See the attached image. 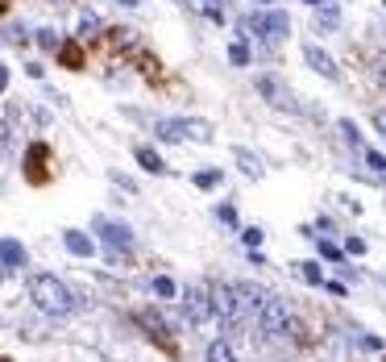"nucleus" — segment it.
Wrapping results in <instances>:
<instances>
[{"instance_id": "obj_1", "label": "nucleus", "mask_w": 386, "mask_h": 362, "mask_svg": "<svg viewBox=\"0 0 386 362\" xmlns=\"http://www.w3.org/2000/svg\"><path fill=\"white\" fill-rule=\"evenodd\" d=\"M237 300H241V320H254V329H262L266 337L291 333V313L274 292L254 287V283H237Z\"/></svg>"}, {"instance_id": "obj_2", "label": "nucleus", "mask_w": 386, "mask_h": 362, "mask_svg": "<svg viewBox=\"0 0 386 362\" xmlns=\"http://www.w3.org/2000/svg\"><path fill=\"white\" fill-rule=\"evenodd\" d=\"M30 300L42 308L46 317H71L75 313V296L63 279L54 275H30Z\"/></svg>"}, {"instance_id": "obj_3", "label": "nucleus", "mask_w": 386, "mask_h": 362, "mask_svg": "<svg viewBox=\"0 0 386 362\" xmlns=\"http://www.w3.org/2000/svg\"><path fill=\"white\" fill-rule=\"evenodd\" d=\"M21 175H25L30 187H46V183L54 180V150L46 142H30L25 163H21Z\"/></svg>"}, {"instance_id": "obj_4", "label": "nucleus", "mask_w": 386, "mask_h": 362, "mask_svg": "<svg viewBox=\"0 0 386 362\" xmlns=\"http://www.w3.org/2000/svg\"><path fill=\"white\" fill-rule=\"evenodd\" d=\"M154 134L162 137V142H183V137H191V142H212V125H208V121H187V117H167V121L154 125Z\"/></svg>"}, {"instance_id": "obj_5", "label": "nucleus", "mask_w": 386, "mask_h": 362, "mask_svg": "<svg viewBox=\"0 0 386 362\" xmlns=\"http://www.w3.org/2000/svg\"><path fill=\"white\" fill-rule=\"evenodd\" d=\"M245 30H254L257 38L266 46L283 42L287 34H291V21H287V13H274V8H266V13H254L250 21H245Z\"/></svg>"}, {"instance_id": "obj_6", "label": "nucleus", "mask_w": 386, "mask_h": 362, "mask_svg": "<svg viewBox=\"0 0 386 362\" xmlns=\"http://www.w3.org/2000/svg\"><path fill=\"white\" fill-rule=\"evenodd\" d=\"M137 325L146 329V337H150V342H154V346H158L167 358H179V342L171 337V325L158 317L154 308H141V313H137Z\"/></svg>"}, {"instance_id": "obj_7", "label": "nucleus", "mask_w": 386, "mask_h": 362, "mask_svg": "<svg viewBox=\"0 0 386 362\" xmlns=\"http://www.w3.org/2000/svg\"><path fill=\"white\" fill-rule=\"evenodd\" d=\"M208 292H212V313L229 329H237L241 325V300H237V283H208Z\"/></svg>"}, {"instance_id": "obj_8", "label": "nucleus", "mask_w": 386, "mask_h": 362, "mask_svg": "<svg viewBox=\"0 0 386 362\" xmlns=\"http://www.w3.org/2000/svg\"><path fill=\"white\" fill-rule=\"evenodd\" d=\"M183 313H187V320H195V325H208V320H216L208 283H191V287L183 292Z\"/></svg>"}, {"instance_id": "obj_9", "label": "nucleus", "mask_w": 386, "mask_h": 362, "mask_svg": "<svg viewBox=\"0 0 386 362\" xmlns=\"http://www.w3.org/2000/svg\"><path fill=\"white\" fill-rule=\"evenodd\" d=\"M303 58H307V67H311V71H320L324 80H341V67L333 63V54H324V50H320L316 42L303 46Z\"/></svg>"}, {"instance_id": "obj_10", "label": "nucleus", "mask_w": 386, "mask_h": 362, "mask_svg": "<svg viewBox=\"0 0 386 362\" xmlns=\"http://www.w3.org/2000/svg\"><path fill=\"white\" fill-rule=\"evenodd\" d=\"M58 67H67V71H84L87 67V46L75 42V38H67V42H58Z\"/></svg>"}, {"instance_id": "obj_11", "label": "nucleus", "mask_w": 386, "mask_h": 362, "mask_svg": "<svg viewBox=\"0 0 386 362\" xmlns=\"http://www.w3.org/2000/svg\"><path fill=\"white\" fill-rule=\"evenodd\" d=\"M129 58H133V67L141 71V80H146V84H162V63H158L150 50L133 46V50H129Z\"/></svg>"}, {"instance_id": "obj_12", "label": "nucleus", "mask_w": 386, "mask_h": 362, "mask_svg": "<svg viewBox=\"0 0 386 362\" xmlns=\"http://www.w3.org/2000/svg\"><path fill=\"white\" fill-rule=\"evenodd\" d=\"M96 229L104 233V242H108L112 250H129V246H133V229L121 225V221H96Z\"/></svg>"}, {"instance_id": "obj_13", "label": "nucleus", "mask_w": 386, "mask_h": 362, "mask_svg": "<svg viewBox=\"0 0 386 362\" xmlns=\"http://www.w3.org/2000/svg\"><path fill=\"white\" fill-rule=\"evenodd\" d=\"M63 246H67L75 258H91V254H96V242H91L87 233H79V229H67V233H63Z\"/></svg>"}, {"instance_id": "obj_14", "label": "nucleus", "mask_w": 386, "mask_h": 362, "mask_svg": "<svg viewBox=\"0 0 386 362\" xmlns=\"http://www.w3.org/2000/svg\"><path fill=\"white\" fill-rule=\"evenodd\" d=\"M254 88L262 92V96H266V100H270L274 108H283V104H287V88H283V84H278L274 75H257V80H254Z\"/></svg>"}, {"instance_id": "obj_15", "label": "nucleus", "mask_w": 386, "mask_h": 362, "mask_svg": "<svg viewBox=\"0 0 386 362\" xmlns=\"http://www.w3.org/2000/svg\"><path fill=\"white\" fill-rule=\"evenodd\" d=\"M0 267H4V271L25 267V246H21V242H13V237H4V242H0Z\"/></svg>"}, {"instance_id": "obj_16", "label": "nucleus", "mask_w": 386, "mask_h": 362, "mask_svg": "<svg viewBox=\"0 0 386 362\" xmlns=\"http://www.w3.org/2000/svg\"><path fill=\"white\" fill-rule=\"evenodd\" d=\"M137 163H141L150 175H167V163H162L158 150H150V146H137Z\"/></svg>"}, {"instance_id": "obj_17", "label": "nucleus", "mask_w": 386, "mask_h": 362, "mask_svg": "<svg viewBox=\"0 0 386 362\" xmlns=\"http://www.w3.org/2000/svg\"><path fill=\"white\" fill-rule=\"evenodd\" d=\"M208 362H237V354H233L229 342H212V346H208Z\"/></svg>"}, {"instance_id": "obj_18", "label": "nucleus", "mask_w": 386, "mask_h": 362, "mask_svg": "<svg viewBox=\"0 0 386 362\" xmlns=\"http://www.w3.org/2000/svg\"><path fill=\"white\" fill-rule=\"evenodd\" d=\"M154 292H158L162 300H174V296H179V287H174L171 275H158V279H154Z\"/></svg>"}, {"instance_id": "obj_19", "label": "nucleus", "mask_w": 386, "mask_h": 362, "mask_svg": "<svg viewBox=\"0 0 386 362\" xmlns=\"http://www.w3.org/2000/svg\"><path fill=\"white\" fill-rule=\"evenodd\" d=\"M96 34H100V21H96L91 13H84V17H79V38H84V42H91Z\"/></svg>"}, {"instance_id": "obj_20", "label": "nucleus", "mask_w": 386, "mask_h": 362, "mask_svg": "<svg viewBox=\"0 0 386 362\" xmlns=\"http://www.w3.org/2000/svg\"><path fill=\"white\" fill-rule=\"evenodd\" d=\"M229 58H233L237 67H250V46H245L241 38H237V42L229 46Z\"/></svg>"}, {"instance_id": "obj_21", "label": "nucleus", "mask_w": 386, "mask_h": 362, "mask_svg": "<svg viewBox=\"0 0 386 362\" xmlns=\"http://www.w3.org/2000/svg\"><path fill=\"white\" fill-rule=\"evenodd\" d=\"M237 163H241V171H245V175H262V163H257L250 150H237Z\"/></svg>"}, {"instance_id": "obj_22", "label": "nucleus", "mask_w": 386, "mask_h": 362, "mask_svg": "<svg viewBox=\"0 0 386 362\" xmlns=\"http://www.w3.org/2000/svg\"><path fill=\"white\" fill-rule=\"evenodd\" d=\"M58 42H63V38H58L54 30H38V46H42V50H58Z\"/></svg>"}, {"instance_id": "obj_23", "label": "nucleus", "mask_w": 386, "mask_h": 362, "mask_svg": "<svg viewBox=\"0 0 386 362\" xmlns=\"http://www.w3.org/2000/svg\"><path fill=\"white\" fill-rule=\"evenodd\" d=\"M300 275L307 279V283H324V275H320V267H316V263H300Z\"/></svg>"}, {"instance_id": "obj_24", "label": "nucleus", "mask_w": 386, "mask_h": 362, "mask_svg": "<svg viewBox=\"0 0 386 362\" xmlns=\"http://www.w3.org/2000/svg\"><path fill=\"white\" fill-rule=\"evenodd\" d=\"M216 183H220V171H200V175H195V187H204V192L216 187Z\"/></svg>"}, {"instance_id": "obj_25", "label": "nucleus", "mask_w": 386, "mask_h": 362, "mask_svg": "<svg viewBox=\"0 0 386 362\" xmlns=\"http://www.w3.org/2000/svg\"><path fill=\"white\" fill-rule=\"evenodd\" d=\"M241 237H245V246H250V250H257L266 233H262V229H257V225H250V229H245V233H241Z\"/></svg>"}, {"instance_id": "obj_26", "label": "nucleus", "mask_w": 386, "mask_h": 362, "mask_svg": "<svg viewBox=\"0 0 386 362\" xmlns=\"http://www.w3.org/2000/svg\"><path fill=\"white\" fill-rule=\"evenodd\" d=\"M366 163H370L374 171H382V175H386V158L378 154V150H366Z\"/></svg>"}, {"instance_id": "obj_27", "label": "nucleus", "mask_w": 386, "mask_h": 362, "mask_svg": "<svg viewBox=\"0 0 386 362\" xmlns=\"http://www.w3.org/2000/svg\"><path fill=\"white\" fill-rule=\"evenodd\" d=\"M320 254H324V258H341V250H337L333 242H320Z\"/></svg>"}, {"instance_id": "obj_28", "label": "nucleus", "mask_w": 386, "mask_h": 362, "mask_svg": "<svg viewBox=\"0 0 386 362\" xmlns=\"http://www.w3.org/2000/svg\"><path fill=\"white\" fill-rule=\"evenodd\" d=\"M349 254H366V242L361 237H349Z\"/></svg>"}, {"instance_id": "obj_29", "label": "nucleus", "mask_w": 386, "mask_h": 362, "mask_svg": "<svg viewBox=\"0 0 386 362\" xmlns=\"http://www.w3.org/2000/svg\"><path fill=\"white\" fill-rule=\"evenodd\" d=\"M374 125H378V134L386 137V108H378V113H374Z\"/></svg>"}, {"instance_id": "obj_30", "label": "nucleus", "mask_w": 386, "mask_h": 362, "mask_svg": "<svg viewBox=\"0 0 386 362\" xmlns=\"http://www.w3.org/2000/svg\"><path fill=\"white\" fill-rule=\"evenodd\" d=\"M8 88V67H4V63H0V92Z\"/></svg>"}, {"instance_id": "obj_31", "label": "nucleus", "mask_w": 386, "mask_h": 362, "mask_svg": "<svg viewBox=\"0 0 386 362\" xmlns=\"http://www.w3.org/2000/svg\"><path fill=\"white\" fill-rule=\"evenodd\" d=\"M8 4H13V0H0V17H4V13H8Z\"/></svg>"}, {"instance_id": "obj_32", "label": "nucleus", "mask_w": 386, "mask_h": 362, "mask_svg": "<svg viewBox=\"0 0 386 362\" xmlns=\"http://www.w3.org/2000/svg\"><path fill=\"white\" fill-rule=\"evenodd\" d=\"M117 4H125V8H133V4H137V0H117Z\"/></svg>"}, {"instance_id": "obj_33", "label": "nucleus", "mask_w": 386, "mask_h": 362, "mask_svg": "<svg viewBox=\"0 0 386 362\" xmlns=\"http://www.w3.org/2000/svg\"><path fill=\"white\" fill-rule=\"evenodd\" d=\"M307 4H324V0H307Z\"/></svg>"}, {"instance_id": "obj_34", "label": "nucleus", "mask_w": 386, "mask_h": 362, "mask_svg": "<svg viewBox=\"0 0 386 362\" xmlns=\"http://www.w3.org/2000/svg\"><path fill=\"white\" fill-rule=\"evenodd\" d=\"M257 4H270V0H257Z\"/></svg>"}, {"instance_id": "obj_35", "label": "nucleus", "mask_w": 386, "mask_h": 362, "mask_svg": "<svg viewBox=\"0 0 386 362\" xmlns=\"http://www.w3.org/2000/svg\"><path fill=\"white\" fill-rule=\"evenodd\" d=\"M0 362H13V358H0Z\"/></svg>"}, {"instance_id": "obj_36", "label": "nucleus", "mask_w": 386, "mask_h": 362, "mask_svg": "<svg viewBox=\"0 0 386 362\" xmlns=\"http://www.w3.org/2000/svg\"><path fill=\"white\" fill-rule=\"evenodd\" d=\"M220 4H224V0H220Z\"/></svg>"}]
</instances>
